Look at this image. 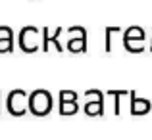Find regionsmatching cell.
I'll return each instance as SVG.
<instances>
[{
  "instance_id": "1",
  "label": "cell",
  "mask_w": 152,
  "mask_h": 140,
  "mask_svg": "<svg viewBox=\"0 0 152 140\" xmlns=\"http://www.w3.org/2000/svg\"><path fill=\"white\" fill-rule=\"evenodd\" d=\"M31 110L37 111V113H45V111L50 110V96L42 90L35 92L31 96Z\"/></svg>"
}]
</instances>
